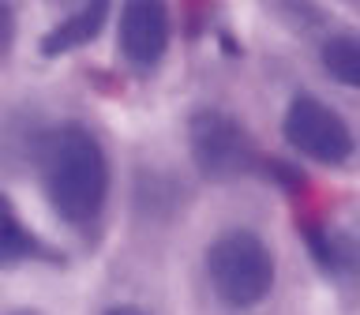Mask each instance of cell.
Masks as SVG:
<instances>
[{"mask_svg": "<svg viewBox=\"0 0 360 315\" xmlns=\"http://www.w3.org/2000/svg\"><path fill=\"white\" fill-rule=\"evenodd\" d=\"M308 248L319 270L334 281H356L360 278V236L338 225H311Z\"/></svg>", "mask_w": 360, "mask_h": 315, "instance_id": "obj_6", "label": "cell"}, {"mask_svg": "<svg viewBox=\"0 0 360 315\" xmlns=\"http://www.w3.org/2000/svg\"><path fill=\"white\" fill-rule=\"evenodd\" d=\"M105 315H146V311L135 308V304H117V308H109Z\"/></svg>", "mask_w": 360, "mask_h": 315, "instance_id": "obj_11", "label": "cell"}, {"mask_svg": "<svg viewBox=\"0 0 360 315\" xmlns=\"http://www.w3.org/2000/svg\"><path fill=\"white\" fill-rule=\"evenodd\" d=\"M11 45H15V8L0 4V64L8 60Z\"/></svg>", "mask_w": 360, "mask_h": 315, "instance_id": "obj_10", "label": "cell"}, {"mask_svg": "<svg viewBox=\"0 0 360 315\" xmlns=\"http://www.w3.org/2000/svg\"><path fill=\"white\" fill-rule=\"evenodd\" d=\"M109 22V4H86L75 8L68 19L53 22L49 34L41 38V56H64L72 49H83L101 34V27Z\"/></svg>", "mask_w": 360, "mask_h": 315, "instance_id": "obj_8", "label": "cell"}, {"mask_svg": "<svg viewBox=\"0 0 360 315\" xmlns=\"http://www.w3.org/2000/svg\"><path fill=\"white\" fill-rule=\"evenodd\" d=\"M207 281L225 308H255L270 297L278 281V263L270 244L252 229H229L207 248Z\"/></svg>", "mask_w": 360, "mask_h": 315, "instance_id": "obj_2", "label": "cell"}, {"mask_svg": "<svg viewBox=\"0 0 360 315\" xmlns=\"http://www.w3.org/2000/svg\"><path fill=\"white\" fill-rule=\"evenodd\" d=\"M281 135H285L292 150H300L304 158H311L319 165H342L356 150L349 124L315 94H297L289 101L285 120H281Z\"/></svg>", "mask_w": 360, "mask_h": 315, "instance_id": "obj_4", "label": "cell"}, {"mask_svg": "<svg viewBox=\"0 0 360 315\" xmlns=\"http://www.w3.org/2000/svg\"><path fill=\"white\" fill-rule=\"evenodd\" d=\"M4 315H41L38 308H11V311H4Z\"/></svg>", "mask_w": 360, "mask_h": 315, "instance_id": "obj_12", "label": "cell"}, {"mask_svg": "<svg viewBox=\"0 0 360 315\" xmlns=\"http://www.w3.org/2000/svg\"><path fill=\"white\" fill-rule=\"evenodd\" d=\"M169 11L165 4L154 0H135V4L120 8V27H117V45L124 53V60L150 72L162 64V56L169 49Z\"/></svg>", "mask_w": 360, "mask_h": 315, "instance_id": "obj_5", "label": "cell"}, {"mask_svg": "<svg viewBox=\"0 0 360 315\" xmlns=\"http://www.w3.org/2000/svg\"><path fill=\"white\" fill-rule=\"evenodd\" d=\"M34 259H49L56 263V252L41 244V236L19 218L15 202L8 195H0V266H15V263H34Z\"/></svg>", "mask_w": 360, "mask_h": 315, "instance_id": "obj_7", "label": "cell"}, {"mask_svg": "<svg viewBox=\"0 0 360 315\" xmlns=\"http://www.w3.org/2000/svg\"><path fill=\"white\" fill-rule=\"evenodd\" d=\"M41 191L68 225L94 221L109 199V158L83 124H60L38 139Z\"/></svg>", "mask_w": 360, "mask_h": 315, "instance_id": "obj_1", "label": "cell"}, {"mask_svg": "<svg viewBox=\"0 0 360 315\" xmlns=\"http://www.w3.org/2000/svg\"><path fill=\"white\" fill-rule=\"evenodd\" d=\"M188 146L191 162L207 180H240L263 165L259 143L233 112L225 109H199L188 124Z\"/></svg>", "mask_w": 360, "mask_h": 315, "instance_id": "obj_3", "label": "cell"}, {"mask_svg": "<svg viewBox=\"0 0 360 315\" xmlns=\"http://www.w3.org/2000/svg\"><path fill=\"white\" fill-rule=\"evenodd\" d=\"M323 72L349 90H360V38L334 34L323 45Z\"/></svg>", "mask_w": 360, "mask_h": 315, "instance_id": "obj_9", "label": "cell"}]
</instances>
